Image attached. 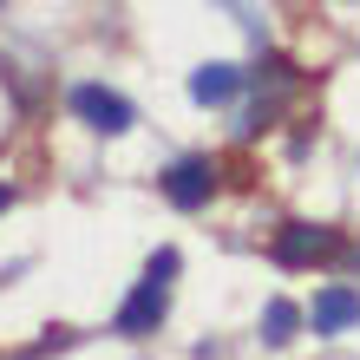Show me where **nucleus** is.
Listing matches in <instances>:
<instances>
[{
  "label": "nucleus",
  "instance_id": "423d86ee",
  "mask_svg": "<svg viewBox=\"0 0 360 360\" xmlns=\"http://www.w3.org/2000/svg\"><path fill=\"white\" fill-rule=\"evenodd\" d=\"M236 92H243V72L223 66V59H210V66L190 72V98H197V105H229Z\"/></svg>",
  "mask_w": 360,
  "mask_h": 360
},
{
  "label": "nucleus",
  "instance_id": "6e6552de",
  "mask_svg": "<svg viewBox=\"0 0 360 360\" xmlns=\"http://www.w3.org/2000/svg\"><path fill=\"white\" fill-rule=\"evenodd\" d=\"M223 7H236V13H243V27H249V39H269V20H262L256 7H249V0H223Z\"/></svg>",
  "mask_w": 360,
  "mask_h": 360
},
{
  "label": "nucleus",
  "instance_id": "20e7f679",
  "mask_svg": "<svg viewBox=\"0 0 360 360\" xmlns=\"http://www.w3.org/2000/svg\"><path fill=\"white\" fill-rule=\"evenodd\" d=\"M164 197H171L177 210H203L210 197H217V164H210V158H184V164H171Z\"/></svg>",
  "mask_w": 360,
  "mask_h": 360
},
{
  "label": "nucleus",
  "instance_id": "f257e3e1",
  "mask_svg": "<svg viewBox=\"0 0 360 360\" xmlns=\"http://www.w3.org/2000/svg\"><path fill=\"white\" fill-rule=\"evenodd\" d=\"M171 275H177V249H158L144 262V282L131 288V302L118 308V334H158V321L171 314Z\"/></svg>",
  "mask_w": 360,
  "mask_h": 360
},
{
  "label": "nucleus",
  "instance_id": "f03ea898",
  "mask_svg": "<svg viewBox=\"0 0 360 360\" xmlns=\"http://www.w3.org/2000/svg\"><path fill=\"white\" fill-rule=\"evenodd\" d=\"M334 249H341V236H334L328 223H282V229H275V262H282V269L328 262Z\"/></svg>",
  "mask_w": 360,
  "mask_h": 360
},
{
  "label": "nucleus",
  "instance_id": "39448f33",
  "mask_svg": "<svg viewBox=\"0 0 360 360\" xmlns=\"http://www.w3.org/2000/svg\"><path fill=\"white\" fill-rule=\"evenodd\" d=\"M308 321H314V334H347L360 321V288H347V282L321 288V295H314V308H308Z\"/></svg>",
  "mask_w": 360,
  "mask_h": 360
},
{
  "label": "nucleus",
  "instance_id": "0eeeda50",
  "mask_svg": "<svg viewBox=\"0 0 360 360\" xmlns=\"http://www.w3.org/2000/svg\"><path fill=\"white\" fill-rule=\"evenodd\" d=\"M295 328H302V308L275 295V302L262 308V341H269V347H288V341H295Z\"/></svg>",
  "mask_w": 360,
  "mask_h": 360
},
{
  "label": "nucleus",
  "instance_id": "1a4fd4ad",
  "mask_svg": "<svg viewBox=\"0 0 360 360\" xmlns=\"http://www.w3.org/2000/svg\"><path fill=\"white\" fill-rule=\"evenodd\" d=\"M0 210H13V190H7V184H0Z\"/></svg>",
  "mask_w": 360,
  "mask_h": 360
},
{
  "label": "nucleus",
  "instance_id": "7ed1b4c3",
  "mask_svg": "<svg viewBox=\"0 0 360 360\" xmlns=\"http://www.w3.org/2000/svg\"><path fill=\"white\" fill-rule=\"evenodd\" d=\"M72 112L86 118L92 131H105V138L131 131V98H118L112 86H72Z\"/></svg>",
  "mask_w": 360,
  "mask_h": 360
},
{
  "label": "nucleus",
  "instance_id": "9d476101",
  "mask_svg": "<svg viewBox=\"0 0 360 360\" xmlns=\"http://www.w3.org/2000/svg\"><path fill=\"white\" fill-rule=\"evenodd\" d=\"M354 262H360V249H354Z\"/></svg>",
  "mask_w": 360,
  "mask_h": 360
}]
</instances>
